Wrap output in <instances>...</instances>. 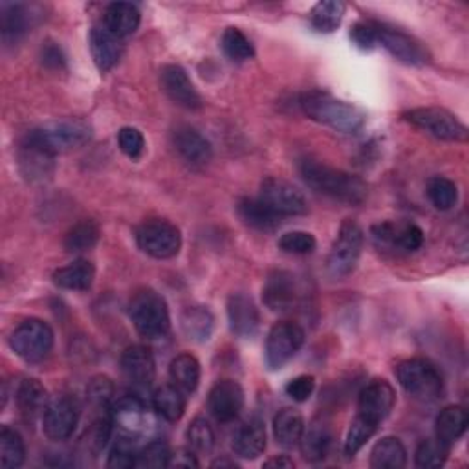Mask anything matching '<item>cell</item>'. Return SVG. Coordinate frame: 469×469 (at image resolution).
Masks as SVG:
<instances>
[{
    "label": "cell",
    "instance_id": "7c38bea8",
    "mask_svg": "<svg viewBox=\"0 0 469 469\" xmlns=\"http://www.w3.org/2000/svg\"><path fill=\"white\" fill-rule=\"evenodd\" d=\"M372 239L378 248L383 250H398V252H416L424 244V231L416 224L409 222H379L374 224L372 229Z\"/></svg>",
    "mask_w": 469,
    "mask_h": 469
},
{
    "label": "cell",
    "instance_id": "5bb4252c",
    "mask_svg": "<svg viewBox=\"0 0 469 469\" xmlns=\"http://www.w3.org/2000/svg\"><path fill=\"white\" fill-rule=\"evenodd\" d=\"M80 406L70 397H55L43 415V431L53 442L68 440L80 424Z\"/></svg>",
    "mask_w": 469,
    "mask_h": 469
},
{
    "label": "cell",
    "instance_id": "ffe728a7",
    "mask_svg": "<svg viewBox=\"0 0 469 469\" xmlns=\"http://www.w3.org/2000/svg\"><path fill=\"white\" fill-rule=\"evenodd\" d=\"M264 304L273 311H290L299 299L297 281L293 273L277 270L270 273L264 290H263Z\"/></svg>",
    "mask_w": 469,
    "mask_h": 469
},
{
    "label": "cell",
    "instance_id": "8d00e7d4",
    "mask_svg": "<svg viewBox=\"0 0 469 469\" xmlns=\"http://www.w3.org/2000/svg\"><path fill=\"white\" fill-rule=\"evenodd\" d=\"M101 237L100 225L94 220L77 222L64 237V250L70 254H81L92 250Z\"/></svg>",
    "mask_w": 469,
    "mask_h": 469
},
{
    "label": "cell",
    "instance_id": "277c9868",
    "mask_svg": "<svg viewBox=\"0 0 469 469\" xmlns=\"http://www.w3.org/2000/svg\"><path fill=\"white\" fill-rule=\"evenodd\" d=\"M134 329L145 340H162L171 330V316L166 299L150 288L134 293L129 304Z\"/></svg>",
    "mask_w": 469,
    "mask_h": 469
},
{
    "label": "cell",
    "instance_id": "484cf974",
    "mask_svg": "<svg viewBox=\"0 0 469 469\" xmlns=\"http://www.w3.org/2000/svg\"><path fill=\"white\" fill-rule=\"evenodd\" d=\"M141 21V14L132 3H112L107 6L103 15V26L120 39L132 35Z\"/></svg>",
    "mask_w": 469,
    "mask_h": 469
},
{
    "label": "cell",
    "instance_id": "e575fe53",
    "mask_svg": "<svg viewBox=\"0 0 469 469\" xmlns=\"http://www.w3.org/2000/svg\"><path fill=\"white\" fill-rule=\"evenodd\" d=\"M239 215L248 225L259 231H273L281 224V216L273 213L261 198H243L239 202Z\"/></svg>",
    "mask_w": 469,
    "mask_h": 469
},
{
    "label": "cell",
    "instance_id": "60d3db41",
    "mask_svg": "<svg viewBox=\"0 0 469 469\" xmlns=\"http://www.w3.org/2000/svg\"><path fill=\"white\" fill-rule=\"evenodd\" d=\"M378 427H379L378 424L358 415L350 424V429H349V435L345 440V453L349 456H354L376 435Z\"/></svg>",
    "mask_w": 469,
    "mask_h": 469
},
{
    "label": "cell",
    "instance_id": "8fae6325",
    "mask_svg": "<svg viewBox=\"0 0 469 469\" xmlns=\"http://www.w3.org/2000/svg\"><path fill=\"white\" fill-rule=\"evenodd\" d=\"M304 330L290 321H281L272 327L266 338V365L272 370L282 368L302 347Z\"/></svg>",
    "mask_w": 469,
    "mask_h": 469
},
{
    "label": "cell",
    "instance_id": "11a10c76",
    "mask_svg": "<svg viewBox=\"0 0 469 469\" xmlns=\"http://www.w3.org/2000/svg\"><path fill=\"white\" fill-rule=\"evenodd\" d=\"M293 465H295L293 460L288 458V456H284V455H281V456H272L270 460L264 462V467H277V469H290V467H293Z\"/></svg>",
    "mask_w": 469,
    "mask_h": 469
},
{
    "label": "cell",
    "instance_id": "b9f144b4",
    "mask_svg": "<svg viewBox=\"0 0 469 469\" xmlns=\"http://www.w3.org/2000/svg\"><path fill=\"white\" fill-rule=\"evenodd\" d=\"M0 26H3L5 39H19L28 26V17L24 6L21 5H5L3 15H0Z\"/></svg>",
    "mask_w": 469,
    "mask_h": 469
},
{
    "label": "cell",
    "instance_id": "5b68a950",
    "mask_svg": "<svg viewBox=\"0 0 469 469\" xmlns=\"http://www.w3.org/2000/svg\"><path fill=\"white\" fill-rule=\"evenodd\" d=\"M112 427L118 433V440L138 444L147 438L156 427L154 418L147 404L136 395L120 397L110 409Z\"/></svg>",
    "mask_w": 469,
    "mask_h": 469
},
{
    "label": "cell",
    "instance_id": "c3c4849f",
    "mask_svg": "<svg viewBox=\"0 0 469 469\" xmlns=\"http://www.w3.org/2000/svg\"><path fill=\"white\" fill-rule=\"evenodd\" d=\"M118 145H120L123 154H127L129 158L136 160V158H139V156L145 150V138H143V134L138 129L123 127L118 132Z\"/></svg>",
    "mask_w": 469,
    "mask_h": 469
},
{
    "label": "cell",
    "instance_id": "f546056e",
    "mask_svg": "<svg viewBox=\"0 0 469 469\" xmlns=\"http://www.w3.org/2000/svg\"><path fill=\"white\" fill-rule=\"evenodd\" d=\"M374 469H402L407 465V449L397 436L381 438L370 453Z\"/></svg>",
    "mask_w": 469,
    "mask_h": 469
},
{
    "label": "cell",
    "instance_id": "f35d334b",
    "mask_svg": "<svg viewBox=\"0 0 469 469\" xmlns=\"http://www.w3.org/2000/svg\"><path fill=\"white\" fill-rule=\"evenodd\" d=\"M427 196L431 204L440 211H449L458 200L456 184L445 177H433L427 182Z\"/></svg>",
    "mask_w": 469,
    "mask_h": 469
},
{
    "label": "cell",
    "instance_id": "d590c367",
    "mask_svg": "<svg viewBox=\"0 0 469 469\" xmlns=\"http://www.w3.org/2000/svg\"><path fill=\"white\" fill-rule=\"evenodd\" d=\"M347 6L340 0H323L310 14V24L320 34H332L341 26Z\"/></svg>",
    "mask_w": 469,
    "mask_h": 469
},
{
    "label": "cell",
    "instance_id": "8992f818",
    "mask_svg": "<svg viewBox=\"0 0 469 469\" xmlns=\"http://www.w3.org/2000/svg\"><path fill=\"white\" fill-rule=\"evenodd\" d=\"M397 378L406 393L420 402H435L444 390L438 368L424 358H411L397 367Z\"/></svg>",
    "mask_w": 469,
    "mask_h": 469
},
{
    "label": "cell",
    "instance_id": "4fadbf2b",
    "mask_svg": "<svg viewBox=\"0 0 469 469\" xmlns=\"http://www.w3.org/2000/svg\"><path fill=\"white\" fill-rule=\"evenodd\" d=\"M273 213L282 216H301L308 213V202L304 195L290 182L270 177L261 184L259 196Z\"/></svg>",
    "mask_w": 469,
    "mask_h": 469
},
{
    "label": "cell",
    "instance_id": "74e56055",
    "mask_svg": "<svg viewBox=\"0 0 469 469\" xmlns=\"http://www.w3.org/2000/svg\"><path fill=\"white\" fill-rule=\"evenodd\" d=\"M26 458V447L23 436L10 427L0 429V465L21 467Z\"/></svg>",
    "mask_w": 469,
    "mask_h": 469
},
{
    "label": "cell",
    "instance_id": "ee69618b",
    "mask_svg": "<svg viewBox=\"0 0 469 469\" xmlns=\"http://www.w3.org/2000/svg\"><path fill=\"white\" fill-rule=\"evenodd\" d=\"M449 455V447H445L442 442L435 440H424L415 455V464L416 467L422 469H435V467H442L447 460Z\"/></svg>",
    "mask_w": 469,
    "mask_h": 469
},
{
    "label": "cell",
    "instance_id": "cb8c5ba5",
    "mask_svg": "<svg viewBox=\"0 0 469 469\" xmlns=\"http://www.w3.org/2000/svg\"><path fill=\"white\" fill-rule=\"evenodd\" d=\"M15 400H17V407L26 422H35L39 416L43 418L46 406L50 402L44 385L35 378H28V379L21 381Z\"/></svg>",
    "mask_w": 469,
    "mask_h": 469
},
{
    "label": "cell",
    "instance_id": "2e32d148",
    "mask_svg": "<svg viewBox=\"0 0 469 469\" xmlns=\"http://www.w3.org/2000/svg\"><path fill=\"white\" fill-rule=\"evenodd\" d=\"M207 409L218 422H233L244 409V390L241 383L234 379L216 381L209 390Z\"/></svg>",
    "mask_w": 469,
    "mask_h": 469
},
{
    "label": "cell",
    "instance_id": "7dc6e473",
    "mask_svg": "<svg viewBox=\"0 0 469 469\" xmlns=\"http://www.w3.org/2000/svg\"><path fill=\"white\" fill-rule=\"evenodd\" d=\"M87 397H89V402L94 406V407H107L112 398H114V385L109 378L105 376H96L89 381V387H87Z\"/></svg>",
    "mask_w": 469,
    "mask_h": 469
},
{
    "label": "cell",
    "instance_id": "52a82bcc",
    "mask_svg": "<svg viewBox=\"0 0 469 469\" xmlns=\"http://www.w3.org/2000/svg\"><path fill=\"white\" fill-rule=\"evenodd\" d=\"M136 243L152 259H173L182 248L180 229L168 220H148L136 229Z\"/></svg>",
    "mask_w": 469,
    "mask_h": 469
},
{
    "label": "cell",
    "instance_id": "7bdbcfd3",
    "mask_svg": "<svg viewBox=\"0 0 469 469\" xmlns=\"http://www.w3.org/2000/svg\"><path fill=\"white\" fill-rule=\"evenodd\" d=\"M187 444L195 453L207 455L215 447V431L204 418H195L187 427Z\"/></svg>",
    "mask_w": 469,
    "mask_h": 469
},
{
    "label": "cell",
    "instance_id": "44dd1931",
    "mask_svg": "<svg viewBox=\"0 0 469 469\" xmlns=\"http://www.w3.org/2000/svg\"><path fill=\"white\" fill-rule=\"evenodd\" d=\"M173 143L178 154L191 166H206L213 156L211 143L206 136L189 125H180L175 129Z\"/></svg>",
    "mask_w": 469,
    "mask_h": 469
},
{
    "label": "cell",
    "instance_id": "836d02e7",
    "mask_svg": "<svg viewBox=\"0 0 469 469\" xmlns=\"http://www.w3.org/2000/svg\"><path fill=\"white\" fill-rule=\"evenodd\" d=\"M200 363L191 354H178L169 365V376L175 387H178L182 393L193 395L200 383Z\"/></svg>",
    "mask_w": 469,
    "mask_h": 469
},
{
    "label": "cell",
    "instance_id": "ab89813d",
    "mask_svg": "<svg viewBox=\"0 0 469 469\" xmlns=\"http://www.w3.org/2000/svg\"><path fill=\"white\" fill-rule=\"evenodd\" d=\"M222 50L224 53L233 61H248L255 55V48L252 41L239 30V28H227L222 35Z\"/></svg>",
    "mask_w": 469,
    "mask_h": 469
},
{
    "label": "cell",
    "instance_id": "83f0119b",
    "mask_svg": "<svg viewBox=\"0 0 469 469\" xmlns=\"http://www.w3.org/2000/svg\"><path fill=\"white\" fill-rule=\"evenodd\" d=\"M96 277V268L92 263L80 259L73 261L68 266H62L53 272V282L62 290L85 292L92 286Z\"/></svg>",
    "mask_w": 469,
    "mask_h": 469
},
{
    "label": "cell",
    "instance_id": "681fc988",
    "mask_svg": "<svg viewBox=\"0 0 469 469\" xmlns=\"http://www.w3.org/2000/svg\"><path fill=\"white\" fill-rule=\"evenodd\" d=\"M138 464V451L134 449V444L118 440L116 447L109 455L107 465L110 469H130Z\"/></svg>",
    "mask_w": 469,
    "mask_h": 469
},
{
    "label": "cell",
    "instance_id": "9a60e30c",
    "mask_svg": "<svg viewBox=\"0 0 469 469\" xmlns=\"http://www.w3.org/2000/svg\"><path fill=\"white\" fill-rule=\"evenodd\" d=\"M378 28V44H381L390 55L411 66H424L429 62L431 55L427 48L413 35L400 32L397 28H388L376 23Z\"/></svg>",
    "mask_w": 469,
    "mask_h": 469
},
{
    "label": "cell",
    "instance_id": "d6986e66",
    "mask_svg": "<svg viewBox=\"0 0 469 469\" xmlns=\"http://www.w3.org/2000/svg\"><path fill=\"white\" fill-rule=\"evenodd\" d=\"M227 318L229 329L239 338H254L261 327L259 308L252 301V297L244 293H233L227 301Z\"/></svg>",
    "mask_w": 469,
    "mask_h": 469
},
{
    "label": "cell",
    "instance_id": "30bf717a",
    "mask_svg": "<svg viewBox=\"0 0 469 469\" xmlns=\"http://www.w3.org/2000/svg\"><path fill=\"white\" fill-rule=\"evenodd\" d=\"M361 248H363V229L356 222L345 220L340 227V233L329 255L327 264H329L330 275L336 279L350 275L358 266V261L361 257Z\"/></svg>",
    "mask_w": 469,
    "mask_h": 469
},
{
    "label": "cell",
    "instance_id": "e0dca14e",
    "mask_svg": "<svg viewBox=\"0 0 469 469\" xmlns=\"http://www.w3.org/2000/svg\"><path fill=\"white\" fill-rule=\"evenodd\" d=\"M397 402V393L393 385L385 379H374L363 387L358 400V415L368 418L374 424H381Z\"/></svg>",
    "mask_w": 469,
    "mask_h": 469
},
{
    "label": "cell",
    "instance_id": "f5cc1de1",
    "mask_svg": "<svg viewBox=\"0 0 469 469\" xmlns=\"http://www.w3.org/2000/svg\"><path fill=\"white\" fill-rule=\"evenodd\" d=\"M41 59H43V64L46 68H53V70H59L64 66V55H62V50L53 44V43H46L43 46V52H41Z\"/></svg>",
    "mask_w": 469,
    "mask_h": 469
},
{
    "label": "cell",
    "instance_id": "ba28073f",
    "mask_svg": "<svg viewBox=\"0 0 469 469\" xmlns=\"http://www.w3.org/2000/svg\"><path fill=\"white\" fill-rule=\"evenodd\" d=\"M404 120L429 136L442 141H465L467 127L449 110L438 107H420L404 112Z\"/></svg>",
    "mask_w": 469,
    "mask_h": 469
},
{
    "label": "cell",
    "instance_id": "9c48e42d",
    "mask_svg": "<svg viewBox=\"0 0 469 469\" xmlns=\"http://www.w3.org/2000/svg\"><path fill=\"white\" fill-rule=\"evenodd\" d=\"M10 347L24 361L39 363L53 349V330L41 320H26L14 330Z\"/></svg>",
    "mask_w": 469,
    "mask_h": 469
},
{
    "label": "cell",
    "instance_id": "d4e9b609",
    "mask_svg": "<svg viewBox=\"0 0 469 469\" xmlns=\"http://www.w3.org/2000/svg\"><path fill=\"white\" fill-rule=\"evenodd\" d=\"M266 449V427L259 418L243 424L233 436V451L241 458L254 460Z\"/></svg>",
    "mask_w": 469,
    "mask_h": 469
},
{
    "label": "cell",
    "instance_id": "7402d4cb",
    "mask_svg": "<svg viewBox=\"0 0 469 469\" xmlns=\"http://www.w3.org/2000/svg\"><path fill=\"white\" fill-rule=\"evenodd\" d=\"M121 372L136 387H150L156 376L152 352L143 345L129 347L121 356Z\"/></svg>",
    "mask_w": 469,
    "mask_h": 469
},
{
    "label": "cell",
    "instance_id": "ac0fdd59",
    "mask_svg": "<svg viewBox=\"0 0 469 469\" xmlns=\"http://www.w3.org/2000/svg\"><path fill=\"white\" fill-rule=\"evenodd\" d=\"M160 81H162L164 92L178 107L187 109V110H198L204 105L198 91L195 89L187 72L182 66L166 64L160 70Z\"/></svg>",
    "mask_w": 469,
    "mask_h": 469
},
{
    "label": "cell",
    "instance_id": "603a6c76",
    "mask_svg": "<svg viewBox=\"0 0 469 469\" xmlns=\"http://www.w3.org/2000/svg\"><path fill=\"white\" fill-rule=\"evenodd\" d=\"M89 43H91V52H92V57H94V62L96 66L101 70V72H109L112 70L118 61L121 59V53H123V39L116 37L112 32H109L103 23L101 24H96L92 30H91V37H89Z\"/></svg>",
    "mask_w": 469,
    "mask_h": 469
},
{
    "label": "cell",
    "instance_id": "d6a6232c",
    "mask_svg": "<svg viewBox=\"0 0 469 469\" xmlns=\"http://www.w3.org/2000/svg\"><path fill=\"white\" fill-rule=\"evenodd\" d=\"M304 431V420L302 415L293 407L281 409L273 418V435L277 444H281L286 449H292L299 445V440Z\"/></svg>",
    "mask_w": 469,
    "mask_h": 469
},
{
    "label": "cell",
    "instance_id": "9f6ffc18",
    "mask_svg": "<svg viewBox=\"0 0 469 469\" xmlns=\"http://www.w3.org/2000/svg\"><path fill=\"white\" fill-rule=\"evenodd\" d=\"M211 467H237V462L227 460V458H218L211 464Z\"/></svg>",
    "mask_w": 469,
    "mask_h": 469
},
{
    "label": "cell",
    "instance_id": "db71d44e",
    "mask_svg": "<svg viewBox=\"0 0 469 469\" xmlns=\"http://www.w3.org/2000/svg\"><path fill=\"white\" fill-rule=\"evenodd\" d=\"M198 460L195 456V451L189 447V449H178L171 455V460H169V467H186V469H191V467H198Z\"/></svg>",
    "mask_w": 469,
    "mask_h": 469
},
{
    "label": "cell",
    "instance_id": "7a4b0ae2",
    "mask_svg": "<svg viewBox=\"0 0 469 469\" xmlns=\"http://www.w3.org/2000/svg\"><path fill=\"white\" fill-rule=\"evenodd\" d=\"M299 169L304 182L311 189L330 198L356 206L361 204L368 195V187L361 178L318 160H302Z\"/></svg>",
    "mask_w": 469,
    "mask_h": 469
},
{
    "label": "cell",
    "instance_id": "bcb514c9",
    "mask_svg": "<svg viewBox=\"0 0 469 469\" xmlns=\"http://www.w3.org/2000/svg\"><path fill=\"white\" fill-rule=\"evenodd\" d=\"M316 246H318L316 237L308 231H290V233H284L279 239V248L293 255L311 254L316 250Z\"/></svg>",
    "mask_w": 469,
    "mask_h": 469
},
{
    "label": "cell",
    "instance_id": "6da1fadb",
    "mask_svg": "<svg viewBox=\"0 0 469 469\" xmlns=\"http://www.w3.org/2000/svg\"><path fill=\"white\" fill-rule=\"evenodd\" d=\"M299 107L310 120L345 134H356L365 125V112L325 91H308L299 98Z\"/></svg>",
    "mask_w": 469,
    "mask_h": 469
},
{
    "label": "cell",
    "instance_id": "4316f807",
    "mask_svg": "<svg viewBox=\"0 0 469 469\" xmlns=\"http://www.w3.org/2000/svg\"><path fill=\"white\" fill-rule=\"evenodd\" d=\"M469 426V415L462 406H449L440 411L436 418V440L442 442L445 447L451 445L464 436Z\"/></svg>",
    "mask_w": 469,
    "mask_h": 469
},
{
    "label": "cell",
    "instance_id": "1f68e13d",
    "mask_svg": "<svg viewBox=\"0 0 469 469\" xmlns=\"http://www.w3.org/2000/svg\"><path fill=\"white\" fill-rule=\"evenodd\" d=\"M332 444V435L329 426L321 422H311L308 429L302 431V436L299 440L301 453L310 462H320L327 456Z\"/></svg>",
    "mask_w": 469,
    "mask_h": 469
},
{
    "label": "cell",
    "instance_id": "3957f363",
    "mask_svg": "<svg viewBox=\"0 0 469 469\" xmlns=\"http://www.w3.org/2000/svg\"><path fill=\"white\" fill-rule=\"evenodd\" d=\"M92 139V127L83 120H57L30 130L24 145L34 147L52 158L75 148H81Z\"/></svg>",
    "mask_w": 469,
    "mask_h": 469
},
{
    "label": "cell",
    "instance_id": "f1b7e54d",
    "mask_svg": "<svg viewBox=\"0 0 469 469\" xmlns=\"http://www.w3.org/2000/svg\"><path fill=\"white\" fill-rule=\"evenodd\" d=\"M180 327L187 340L206 343L215 330V318L204 306H187L180 316Z\"/></svg>",
    "mask_w": 469,
    "mask_h": 469
},
{
    "label": "cell",
    "instance_id": "f6af8a7d",
    "mask_svg": "<svg viewBox=\"0 0 469 469\" xmlns=\"http://www.w3.org/2000/svg\"><path fill=\"white\" fill-rule=\"evenodd\" d=\"M171 449L162 440H152L143 449L138 451L136 467H169Z\"/></svg>",
    "mask_w": 469,
    "mask_h": 469
},
{
    "label": "cell",
    "instance_id": "816d5d0a",
    "mask_svg": "<svg viewBox=\"0 0 469 469\" xmlns=\"http://www.w3.org/2000/svg\"><path fill=\"white\" fill-rule=\"evenodd\" d=\"M314 388H316V379L314 376H297L293 379H290L284 387L286 395L293 400V402H306L311 395H314Z\"/></svg>",
    "mask_w": 469,
    "mask_h": 469
},
{
    "label": "cell",
    "instance_id": "f907efd6",
    "mask_svg": "<svg viewBox=\"0 0 469 469\" xmlns=\"http://www.w3.org/2000/svg\"><path fill=\"white\" fill-rule=\"evenodd\" d=\"M352 43L361 50H372L378 46L376 21H359L350 30Z\"/></svg>",
    "mask_w": 469,
    "mask_h": 469
},
{
    "label": "cell",
    "instance_id": "4dcf8cb0",
    "mask_svg": "<svg viewBox=\"0 0 469 469\" xmlns=\"http://www.w3.org/2000/svg\"><path fill=\"white\" fill-rule=\"evenodd\" d=\"M152 406H154V411L164 420L178 422L186 413V393H182V390L173 383L162 385L154 390Z\"/></svg>",
    "mask_w": 469,
    "mask_h": 469
}]
</instances>
